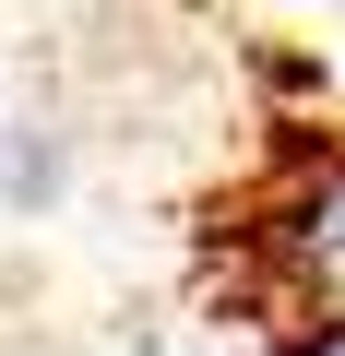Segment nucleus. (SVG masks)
I'll return each instance as SVG.
<instances>
[{"mask_svg": "<svg viewBox=\"0 0 345 356\" xmlns=\"http://www.w3.org/2000/svg\"><path fill=\"white\" fill-rule=\"evenodd\" d=\"M274 261H286V285L309 297V309H333L345 321V143H321L298 178H286V202H274Z\"/></svg>", "mask_w": 345, "mask_h": 356, "instance_id": "nucleus-1", "label": "nucleus"}, {"mask_svg": "<svg viewBox=\"0 0 345 356\" xmlns=\"http://www.w3.org/2000/svg\"><path fill=\"white\" fill-rule=\"evenodd\" d=\"M298 356H345V321H321V332H309V344H298Z\"/></svg>", "mask_w": 345, "mask_h": 356, "instance_id": "nucleus-2", "label": "nucleus"}]
</instances>
